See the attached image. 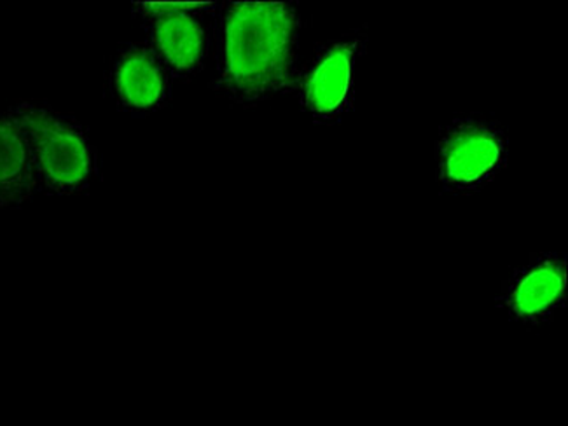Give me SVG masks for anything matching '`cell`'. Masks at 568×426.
Here are the masks:
<instances>
[{
	"label": "cell",
	"instance_id": "cell-8",
	"mask_svg": "<svg viewBox=\"0 0 568 426\" xmlns=\"http://www.w3.org/2000/svg\"><path fill=\"white\" fill-rule=\"evenodd\" d=\"M115 88L126 105L141 111L153 109L165 99V72L153 54L148 51H133L118 67Z\"/></svg>",
	"mask_w": 568,
	"mask_h": 426
},
{
	"label": "cell",
	"instance_id": "cell-4",
	"mask_svg": "<svg viewBox=\"0 0 568 426\" xmlns=\"http://www.w3.org/2000/svg\"><path fill=\"white\" fill-rule=\"evenodd\" d=\"M366 53V33L354 30L322 45L313 58L301 97L317 123L338 124L354 111L358 67Z\"/></svg>",
	"mask_w": 568,
	"mask_h": 426
},
{
	"label": "cell",
	"instance_id": "cell-6",
	"mask_svg": "<svg viewBox=\"0 0 568 426\" xmlns=\"http://www.w3.org/2000/svg\"><path fill=\"white\" fill-rule=\"evenodd\" d=\"M153 39L161 60L173 74L191 75L202 69L209 50V33L193 9H158Z\"/></svg>",
	"mask_w": 568,
	"mask_h": 426
},
{
	"label": "cell",
	"instance_id": "cell-2",
	"mask_svg": "<svg viewBox=\"0 0 568 426\" xmlns=\"http://www.w3.org/2000/svg\"><path fill=\"white\" fill-rule=\"evenodd\" d=\"M509 163V135L485 114H458L440 128L436 176L449 196H473L488 187Z\"/></svg>",
	"mask_w": 568,
	"mask_h": 426
},
{
	"label": "cell",
	"instance_id": "cell-7",
	"mask_svg": "<svg viewBox=\"0 0 568 426\" xmlns=\"http://www.w3.org/2000/svg\"><path fill=\"white\" fill-rule=\"evenodd\" d=\"M38 184L26 130L11 112L0 114V206L26 205Z\"/></svg>",
	"mask_w": 568,
	"mask_h": 426
},
{
	"label": "cell",
	"instance_id": "cell-1",
	"mask_svg": "<svg viewBox=\"0 0 568 426\" xmlns=\"http://www.w3.org/2000/svg\"><path fill=\"white\" fill-rule=\"evenodd\" d=\"M300 18L293 4L233 2L221 21V90L256 103L293 84Z\"/></svg>",
	"mask_w": 568,
	"mask_h": 426
},
{
	"label": "cell",
	"instance_id": "cell-5",
	"mask_svg": "<svg viewBox=\"0 0 568 426\" xmlns=\"http://www.w3.org/2000/svg\"><path fill=\"white\" fill-rule=\"evenodd\" d=\"M568 258L564 252H540L504 280L497 306L527 328L551 324L567 303Z\"/></svg>",
	"mask_w": 568,
	"mask_h": 426
},
{
	"label": "cell",
	"instance_id": "cell-3",
	"mask_svg": "<svg viewBox=\"0 0 568 426\" xmlns=\"http://www.w3.org/2000/svg\"><path fill=\"white\" fill-rule=\"evenodd\" d=\"M29 136L39 184L50 193L72 194L93 175V154L84 133L48 106L20 103L11 109Z\"/></svg>",
	"mask_w": 568,
	"mask_h": 426
}]
</instances>
